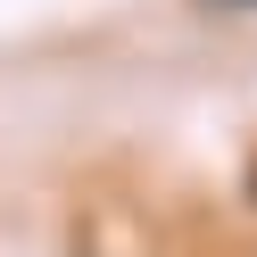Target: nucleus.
Returning a JSON list of instances; mask_svg holds the SVG:
<instances>
[{"mask_svg":"<svg viewBox=\"0 0 257 257\" xmlns=\"http://www.w3.org/2000/svg\"><path fill=\"white\" fill-rule=\"evenodd\" d=\"M207 9H257V0H207Z\"/></svg>","mask_w":257,"mask_h":257,"instance_id":"f257e3e1","label":"nucleus"}]
</instances>
